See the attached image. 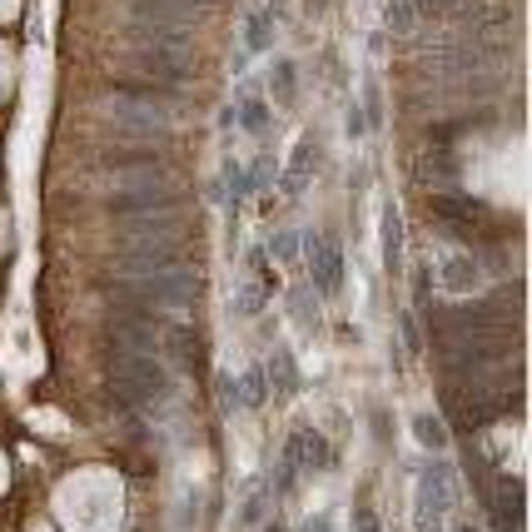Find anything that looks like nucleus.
<instances>
[{"label":"nucleus","instance_id":"29","mask_svg":"<svg viewBox=\"0 0 532 532\" xmlns=\"http://www.w3.org/2000/svg\"><path fill=\"white\" fill-rule=\"evenodd\" d=\"M259 309H264V288L244 284V288H239V314H259Z\"/></svg>","mask_w":532,"mask_h":532},{"label":"nucleus","instance_id":"35","mask_svg":"<svg viewBox=\"0 0 532 532\" xmlns=\"http://www.w3.org/2000/svg\"><path fill=\"white\" fill-rule=\"evenodd\" d=\"M329 528H333V522L324 518V512H319V518H309V522H304V532H329Z\"/></svg>","mask_w":532,"mask_h":532},{"label":"nucleus","instance_id":"28","mask_svg":"<svg viewBox=\"0 0 532 532\" xmlns=\"http://www.w3.org/2000/svg\"><path fill=\"white\" fill-rule=\"evenodd\" d=\"M274 95L284 100V105H294V65H288V60L274 65Z\"/></svg>","mask_w":532,"mask_h":532},{"label":"nucleus","instance_id":"26","mask_svg":"<svg viewBox=\"0 0 532 532\" xmlns=\"http://www.w3.org/2000/svg\"><path fill=\"white\" fill-rule=\"evenodd\" d=\"M235 120L249 129V135H264V129H269V120H274V115H269V105H264V100H254V95H249L244 105H239V115H235Z\"/></svg>","mask_w":532,"mask_h":532},{"label":"nucleus","instance_id":"22","mask_svg":"<svg viewBox=\"0 0 532 532\" xmlns=\"http://www.w3.org/2000/svg\"><path fill=\"white\" fill-rule=\"evenodd\" d=\"M309 180H314V145H298L288 155V170H284V194H298Z\"/></svg>","mask_w":532,"mask_h":532},{"label":"nucleus","instance_id":"13","mask_svg":"<svg viewBox=\"0 0 532 532\" xmlns=\"http://www.w3.org/2000/svg\"><path fill=\"white\" fill-rule=\"evenodd\" d=\"M438 279H443V294H478L483 264H478V254H453L438 269Z\"/></svg>","mask_w":532,"mask_h":532},{"label":"nucleus","instance_id":"34","mask_svg":"<svg viewBox=\"0 0 532 532\" xmlns=\"http://www.w3.org/2000/svg\"><path fill=\"white\" fill-rule=\"evenodd\" d=\"M170 5H180V11H190V15H200V11H209L214 0H170Z\"/></svg>","mask_w":532,"mask_h":532},{"label":"nucleus","instance_id":"7","mask_svg":"<svg viewBox=\"0 0 532 532\" xmlns=\"http://www.w3.org/2000/svg\"><path fill=\"white\" fill-rule=\"evenodd\" d=\"M125 70H135L139 85H155V90H174L194 75L190 55H160V50H129L125 55Z\"/></svg>","mask_w":532,"mask_h":532},{"label":"nucleus","instance_id":"32","mask_svg":"<svg viewBox=\"0 0 532 532\" xmlns=\"http://www.w3.org/2000/svg\"><path fill=\"white\" fill-rule=\"evenodd\" d=\"M353 528H359V532H384V528H378V518H373L368 508H359V512H353Z\"/></svg>","mask_w":532,"mask_h":532},{"label":"nucleus","instance_id":"10","mask_svg":"<svg viewBox=\"0 0 532 532\" xmlns=\"http://www.w3.org/2000/svg\"><path fill=\"white\" fill-rule=\"evenodd\" d=\"M284 463L288 468H304V473H329L333 468V448H329V438L319 433V428H294L288 433V443H284Z\"/></svg>","mask_w":532,"mask_h":532},{"label":"nucleus","instance_id":"16","mask_svg":"<svg viewBox=\"0 0 532 532\" xmlns=\"http://www.w3.org/2000/svg\"><path fill=\"white\" fill-rule=\"evenodd\" d=\"M413 170H418V174H413L418 184H428L433 194H443L448 184H453V174H458V164H453V155H448V149H438V155H423Z\"/></svg>","mask_w":532,"mask_h":532},{"label":"nucleus","instance_id":"12","mask_svg":"<svg viewBox=\"0 0 532 532\" xmlns=\"http://www.w3.org/2000/svg\"><path fill=\"white\" fill-rule=\"evenodd\" d=\"M129 50H160V55H190V31H170V25H125Z\"/></svg>","mask_w":532,"mask_h":532},{"label":"nucleus","instance_id":"3","mask_svg":"<svg viewBox=\"0 0 532 532\" xmlns=\"http://www.w3.org/2000/svg\"><path fill=\"white\" fill-rule=\"evenodd\" d=\"M204 294V279L194 269H164V274L149 279H115V294L110 298H129V304H145V309H184Z\"/></svg>","mask_w":532,"mask_h":532},{"label":"nucleus","instance_id":"9","mask_svg":"<svg viewBox=\"0 0 532 532\" xmlns=\"http://www.w3.org/2000/svg\"><path fill=\"white\" fill-rule=\"evenodd\" d=\"M453 502H458V473L448 468L443 458L423 463V468H418V508L448 518V512H453Z\"/></svg>","mask_w":532,"mask_h":532},{"label":"nucleus","instance_id":"24","mask_svg":"<svg viewBox=\"0 0 532 532\" xmlns=\"http://www.w3.org/2000/svg\"><path fill=\"white\" fill-rule=\"evenodd\" d=\"M105 170H160V155L155 149H110L105 155Z\"/></svg>","mask_w":532,"mask_h":532},{"label":"nucleus","instance_id":"31","mask_svg":"<svg viewBox=\"0 0 532 532\" xmlns=\"http://www.w3.org/2000/svg\"><path fill=\"white\" fill-rule=\"evenodd\" d=\"M219 398H224V408H244L239 403V384L235 378H224V373H219Z\"/></svg>","mask_w":532,"mask_h":532},{"label":"nucleus","instance_id":"37","mask_svg":"<svg viewBox=\"0 0 532 532\" xmlns=\"http://www.w3.org/2000/svg\"><path fill=\"white\" fill-rule=\"evenodd\" d=\"M264 532H284V528H279V522H269V528H264Z\"/></svg>","mask_w":532,"mask_h":532},{"label":"nucleus","instance_id":"30","mask_svg":"<svg viewBox=\"0 0 532 532\" xmlns=\"http://www.w3.org/2000/svg\"><path fill=\"white\" fill-rule=\"evenodd\" d=\"M274 254L284 259V264H288V259H298V235H279L274 239Z\"/></svg>","mask_w":532,"mask_h":532},{"label":"nucleus","instance_id":"36","mask_svg":"<svg viewBox=\"0 0 532 532\" xmlns=\"http://www.w3.org/2000/svg\"><path fill=\"white\" fill-rule=\"evenodd\" d=\"M453 532H478V528H468V522H458V528H453Z\"/></svg>","mask_w":532,"mask_h":532},{"label":"nucleus","instance_id":"14","mask_svg":"<svg viewBox=\"0 0 532 532\" xmlns=\"http://www.w3.org/2000/svg\"><path fill=\"white\" fill-rule=\"evenodd\" d=\"M129 21H139V25H170V31H190L194 15L180 11V5H170V0H135V5H129Z\"/></svg>","mask_w":532,"mask_h":532},{"label":"nucleus","instance_id":"21","mask_svg":"<svg viewBox=\"0 0 532 532\" xmlns=\"http://www.w3.org/2000/svg\"><path fill=\"white\" fill-rule=\"evenodd\" d=\"M408 433L418 438V443L428 448V453H443L448 448V423L438 413H413V423H408Z\"/></svg>","mask_w":532,"mask_h":532},{"label":"nucleus","instance_id":"25","mask_svg":"<svg viewBox=\"0 0 532 532\" xmlns=\"http://www.w3.org/2000/svg\"><path fill=\"white\" fill-rule=\"evenodd\" d=\"M269 373H274V378H269V388H274V394L288 398L298 388V368H294V353H288V349H279L274 359H269Z\"/></svg>","mask_w":532,"mask_h":532},{"label":"nucleus","instance_id":"8","mask_svg":"<svg viewBox=\"0 0 532 532\" xmlns=\"http://www.w3.org/2000/svg\"><path fill=\"white\" fill-rule=\"evenodd\" d=\"M180 249L174 244H139V249H120L110 259V279H149V274H164V269H180Z\"/></svg>","mask_w":532,"mask_h":532},{"label":"nucleus","instance_id":"33","mask_svg":"<svg viewBox=\"0 0 532 532\" xmlns=\"http://www.w3.org/2000/svg\"><path fill=\"white\" fill-rule=\"evenodd\" d=\"M264 492H269V488H264ZM264 492H254V498L244 502V512H239L244 522H259V512H264Z\"/></svg>","mask_w":532,"mask_h":532},{"label":"nucleus","instance_id":"11","mask_svg":"<svg viewBox=\"0 0 532 532\" xmlns=\"http://www.w3.org/2000/svg\"><path fill=\"white\" fill-rule=\"evenodd\" d=\"M488 512H492V532H522V483L518 478H498L488 488Z\"/></svg>","mask_w":532,"mask_h":532},{"label":"nucleus","instance_id":"5","mask_svg":"<svg viewBox=\"0 0 532 532\" xmlns=\"http://www.w3.org/2000/svg\"><path fill=\"white\" fill-rule=\"evenodd\" d=\"M115 235H120V249H139V244H180L184 219H180L174 209H160V214H125V219H115Z\"/></svg>","mask_w":532,"mask_h":532},{"label":"nucleus","instance_id":"18","mask_svg":"<svg viewBox=\"0 0 532 532\" xmlns=\"http://www.w3.org/2000/svg\"><path fill=\"white\" fill-rule=\"evenodd\" d=\"M235 384H239V403H244V408H259L269 394H274V388H269V368H264V363H249Z\"/></svg>","mask_w":532,"mask_h":532},{"label":"nucleus","instance_id":"17","mask_svg":"<svg viewBox=\"0 0 532 532\" xmlns=\"http://www.w3.org/2000/svg\"><path fill=\"white\" fill-rule=\"evenodd\" d=\"M433 209H438V219L443 224H478L483 219V209L473 200H463V194H433Z\"/></svg>","mask_w":532,"mask_h":532},{"label":"nucleus","instance_id":"2","mask_svg":"<svg viewBox=\"0 0 532 532\" xmlns=\"http://www.w3.org/2000/svg\"><path fill=\"white\" fill-rule=\"evenodd\" d=\"M164 100H170V90L139 85V80H120L115 95L105 100V115L125 139L164 135V129H170V110H164Z\"/></svg>","mask_w":532,"mask_h":532},{"label":"nucleus","instance_id":"4","mask_svg":"<svg viewBox=\"0 0 532 532\" xmlns=\"http://www.w3.org/2000/svg\"><path fill=\"white\" fill-rule=\"evenodd\" d=\"M180 204V190L164 180V170H129L120 174V190L105 200V209L115 219L125 214H160V209H174Z\"/></svg>","mask_w":532,"mask_h":532},{"label":"nucleus","instance_id":"27","mask_svg":"<svg viewBox=\"0 0 532 532\" xmlns=\"http://www.w3.org/2000/svg\"><path fill=\"white\" fill-rule=\"evenodd\" d=\"M269 180H274V160H269V155H259V160L244 164V194L259 190V184H269Z\"/></svg>","mask_w":532,"mask_h":532},{"label":"nucleus","instance_id":"1","mask_svg":"<svg viewBox=\"0 0 532 532\" xmlns=\"http://www.w3.org/2000/svg\"><path fill=\"white\" fill-rule=\"evenodd\" d=\"M105 394L120 413H139L170 394V373L155 353H105Z\"/></svg>","mask_w":532,"mask_h":532},{"label":"nucleus","instance_id":"23","mask_svg":"<svg viewBox=\"0 0 532 532\" xmlns=\"http://www.w3.org/2000/svg\"><path fill=\"white\" fill-rule=\"evenodd\" d=\"M170 353L184 363V368H200L204 363V343H200V329H170Z\"/></svg>","mask_w":532,"mask_h":532},{"label":"nucleus","instance_id":"15","mask_svg":"<svg viewBox=\"0 0 532 532\" xmlns=\"http://www.w3.org/2000/svg\"><path fill=\"white\" fill-rule=\"evenodd\" d=\"M378 249H384L388 269L403 264V219H398V204H384V214H378Z\"/></svg>","mask_w":532,"mask_h":532},{"label":"nucleus","instance_id":"20","mask_svg":"<svg viewBox=\"0 0 532 532\" xmlns=\"http://www.w3.org/2000/svg\"><path fill=\"white\" fill-rule=\"evenodd\" d=\"M274 45V11H249L244 21V50L249 55H264Z\"/></svg>","mask_w":532,"mask_h":532},{"label":"nucleus","instance_id":"6","mask_svg":"<svg viewBox=\"0 0 532 532\" xmlns=\"http://www.w3.org/2000/svg\"><path fill=\"white\" fill-rule=\"evenodd\" d=\"M298 249H304V259H309L314 294H339V288H343V279H349V264H343V249L333 244L329 235H319V229H309V235L298 239Z\"/></svg>","mask_w":532,"mask_h":532},{"label":"nucleus","instance_id":"19","mask_svg":"<svg viewBox=\"0 0 532 532\" xmlns=\"http://www.w3.org/2000/svg\"><path fill=\"white\" fill-rule=\"evenodd\" d=\"M288 314H294L298 324H304V329H324V314H319V294H314V288H304V284H294L288 288Z\"/></svg>","mask_w":532,"mask_h":532}]
</instances>
